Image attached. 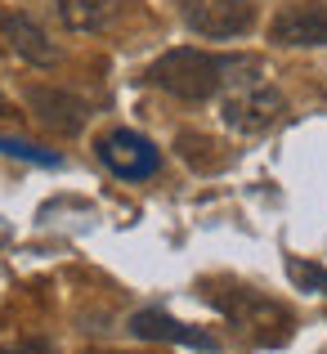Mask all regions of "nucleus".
<instances>
[{
  "mask_svg": "<svg viewBox=\"0 0 327 354\" xmlns=\"http://www.w3.org/2000/svg\"><path fill=\"white\" fill-rule=\"evenodd\" d=\"M0 36H5L9 50H14L18 59H27L32 68H54V63H59V50H54V41L45 36V27L32 23L27 14H18V9H0Z\"/></svg>",
  "mask_w": 327,
  "mask_h": 354,
  "instance_id": "8",
  "label": "nucleus"
},
{
  "mask_svg": "<svg viewBox=\"0 0 327 354\" xmlns=\"http://www.w3.org/2000/svg\"><path fill=\"white\" fill-rule=\"evenodd\" d=\"M287 274H292V283H296V287L327 296V269H319V265H305V260H287Z\"/></svg>",
  "mask_w": 327,
  "mask_h": 354,
  "instance_id": "13",
  "label": "nucleus"
},
{
  "mask_svg": "<svg viewBox=\"0 0 327 354\" xmlns=\"http://www.w3.org/2000/svg\"><path fill=\"white\" fill-rule=\"evenodd\" d=\"M0 153L5 157H23V162H36V166H59V153L36 148V144H27V139H5L0 135Z\"/></svg>",
  "mask_w": 327,
  "mask_h": 354,
  "instance_id": "12",
  "label": "nucleus"
},
{
  "mask_svg": "<svg viewBox=\"0 0 327 354\" xmlns=\"http://www.w3.org/2000/svg\"><path fill=\"white\" fill-rule=\"evenodd\" d=\"M148 81L175 99L202 104L220 90H238L260 81V63L247 59V54H207V50H193V45H180V50H166L148 68Z\"/></svg>",
  "mask_w": 327,
  "mask_h": 354,
  "instance_id": "1",
  "label": "nucleus"
},
{
  "mask_svg": "<svg viewBox=\"0 0 327 354\" xmlns=\"http://www.w3.org/2000/svg\"><path fill=\"white\" fill-rule=\"evenodd\" d=\"M216 305L229 314L233 323H238L242 332H251V337H256V346H278V341H287V332H292V314H287L283 305L256 296V292L216 296Z\"/></svg>",
  "mask_w": 327,
  "mask_h": 354,
  "instance_id": "3",
  "label": "nucleus"
},
{
  "mask_svg": "<svg viewBox=\"0 0 327 354\" xmlns=\"http://www.w3.org/2000/svg\"><path fill=\"white\" fill-rule=\"evenodd\" d=\"M54 5H59L63 27H72V32H104L117 18L121 0H54Z\"/></svg>",
  "mask_w": 327,
  "mask_h": 354,
  "instance_id": "10",
  "label": "nucleus"
},
{
  "mask_svg": "<svg viewBox=\"0 0 327 354\" xmlns=\"http://www.w3.org/2000/svg\"><path fill=\"white\" fill-rule=\"evenodd\" d=\"M180 18L189 32L211 36V41H229V36H247L256 23V5L251 0H175Z\"/></svg>",
  "mask_w": 327,
  "mask_h": 354,
  "instance_id": "2",
  "label": "nucleus"
},
{
  "mask_svg": "<svg viewBox=\"0 0 327 354\" xmlns=\"http://www.w3.org/2000/svg\"><path fill=\"white\" fill-rule=\"evenodd\" d=\"M130 332H135L139 341H171V346H193V350H216V341H211L207 332L189 328V323L171 319V314H162V310H139L135 319H130Z\"/></svg>",
  "mask_w": 327,
  "mask_h": 354,
  "instance_id": "9",
  "label": "nucleus"
},
{
  "mask_svg": "<svg viewBox=\"0 0 327 354\" xmlns=\"http://www.w3.org/2000/svg\"><path fill=\"white\" fill-rule=\"evenodd\" d=\"M283 113H287L283 95H278L274 86H260V81L238 86L224 99V126H233L238 135H265L269 126L283 121Z\"/></svg>",
  "mask_w": 327,
  "mask_h": 354,
  "instance_id": "4",
  "label": "nucleus"
},
{
  "mask_svg": "<svg viewBox=\"0 0 327 354\" xmlns=\"http://www.w3.org/2000/svg\"><path fill=\"white\" fill-rule=\"evenodd\" d=\"M278 45H327V0H296L269 27Z\"/></svg>",
  "mask_w": 327,
  "mask_h": 354,
  "instance_id": "7",
  "label": "nucleus"
},
{
  "mask_svg": "<svg viewBox=\"0 0 327 354\" xmlns=\"http://www.w3.org/2000/svg\"><path fill=\"white\" fill-rule=\"evenodd\" d=\"M175 148H180V157H184L189 166H198V171H216V166L224 162L220 153H211V148H220L216 139H207V135H193V130H180Z\"/></svg>",
  "mask_w": 327,
  "mask_h": 354,
  "instance_id": "11",
  "label": "nucleus"
},
{
  "mask_svg": "<svg viewBox=\"0 0 327 354\" xmlns=\"http://www.w3.org/2000/svg\"><path fill=\"white\" fill-rule=\"evenodd\" d=\"M0 354H54L50 341H14V346H0Z\"/></svg>",
  "mask_w": 327,
  "mask_h": 354,
  "instance_id": "14",
  "label": "nucleus"
},
{
  "mask_svg": "<svg viewBox=\"0 0 327 354\" xmlns=\"http://www.w3.org/2000/svg\"><path fill=\"white\" fill-rule=\"evenodd\" d=\"M0 117H9V99L5 95H0Z\"/></svg>",
  "mask_w": 327,
  "mask_h": 354,
  "instance_id": "15",
  "label": "nucleus"
},
{
  "mask_svg": "<svg viewBox=\"0 0 327 354\" xmlns=\"http://www.w3.org/2000/svg\"><path fill=\"white\" fill-rule=\"evenodd\" d=\"M99 162H104L112 175H121V180H148V175H157V166H162V153H157L144 135H135V130H108V135L99 139Z\"/></svg>",
  "mask_w": 327,
  "mask_h": 354,
  "instance_id": "5",
  "label": "nucleus"
},
{
  "mask_svg": "<svg viewBox=\"0 0 327 354\" xmlns=\"http://www.w3.org/2000/svg\"><path fill=\"white\" fill-rule=\"evenodd\" d=\"M27 104H32V117L41 121L45 130H54V135H81V130H86V121H90V108H86V99H77L72 90L32 86Z\"/></svg>",
  "mask_w": 327,
  "mask_h": 354,
  "instance_id": "6",
  "label": "nucleus"
}]
</instances>
